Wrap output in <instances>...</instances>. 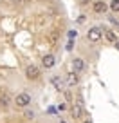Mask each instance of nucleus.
I'll return each mask as SVG.
<instances>
[{
	"mask_svg": "<svg viewBox=\"0 0 119 123\" xmlns=\"http://www.w3.org/2000/svg\"><path fill=\"white\" fill-rule=\"evenodd\" d=\"M15 103H16V107H27V105L31 103V96L27 94V92H20V94H16V98H15Z\"/></svg>",
	"mask_w": 119,
	"mask_h": 123,
	"instance_id": "nucleus-1",
	"label": "nucleus"
},
{
	"mask_svg": "<svg viewBox=\"0 0 119 123\" xmlns=\"http://www.w3.org/2000/svg\"><path fill=\"white\" fill-rule=\"evenodd\" d=\"M101 36H103V31L99 29V27H90L87 33V38L90 40V42H99Z\"/></svg>",
	"mask_w": 119,
	"mask_h": 123,
	"instance_id": "nucleus-2",
	"label": "nucleus"
},
{
	"mask_svg": "<svg viewBox=\"0 0 119 123\" xmlns=\"http://www.w3.org/2000/svg\"><path fill=\"white\" fill-rule=\"evenodd\" d=\"M25 78H27V80H38V78H40V69L36 65H27Z\"/></svg>",
	"mask_w": 119,
	"mask_h": 123,
	"instance_id": "nucleus-3",
	"label": "nucleus"
},
{
	"mask_svg": "<svg viewBox=\"0 0 119 123\" xmlns=\"http://www.w3.org/2000/svg\"><path fill=\"white\" fill-rule=\"evenodd\" d=\"M54 63H56V58H54L52 54H45V56L42 58V65L45 67V69H51V67H54Z\"/></svg>",
	"mask_w": 119,
	"mask_h": 123,
	"instance_id": "nucleus-4",
	"label": "nucleus"
},
{
	"mask_svg": "<svg viewBox=\"0 0 119 123\" xmlns=\"http://www.w3.org/2000/svg\"><path fill=\"white\" fill-rule=\"evenodd\" d=\"M92 9H94V13H105L108 9V6L103 0H96V2H92Z\"/></svg>",
	"mask_w": 119,
	"mask_h": 123,
	"instance_id": "nucleus-5",
	"label": "nucleus"
},
{
	"mask_svg": "<svg viewBox=\"0 0 119 123\" xmlns=\"http://www.w3.org/2000/svg\"><path fill=\"white\" fill-rule=\"evenodd\" d=\"M72 69H74V73H81V71L85 69V60L83 58H74L72 60Z\"/></svg>",
	"mask_w": 119,
	"mask_h": 123,
	"instance_id": "nucleus-6",
	"label": "nucleus"
},
{
	"mask_svg": "<svg viewBox=\"0 0 119 123\" xmlns=\"http://www.w3.org/2000/svg\"><path fill=\"white\" fill-rule=\"evenodd\" d=\"M81 114H83V105H81V100H78V103L72 107V116L74 118H81Z\"/></svg>",
	"mask_w": 119,
	"mask_h": 123,
	"instance_id": "nucleus-7",
	"label": "nucleus"
},
{
	"mask_svg": "<svg viewBox=\"0 0 119 123\" xmlns=\"http://www.w3.org/2000/svg\"><path fill=\"white\" fill-rule=\"evenodd\" d=\"M78 80H79V78H78V73H69V76H67V83L69 85H76L78 83Z\"/></svg>",
	"mask_w": 119,
	"mask_h": 123,
	"instance_id": "nucleus-8",
	"label": "nucleus"
},
{
	"mask_svg": "<svg viewBox=\"0 0 119 123\" xmlns=\"http://www.w3.org/2000/svg\"><path fill=\"white\" fill-rule=\"evenodd\" d=\"M105 38H107L108 42H112V43H114V42H117V35H115L114 31H110V29H108V31H105Z\"/></svg>",
	"mask_w": 119,
	"mask_h": 123,
	"instance_id": "nucleus-9",
	"label": "nucleus"
},
{
	"mask_svg": "<svg viewBox=\"0 0 119 123\" xmlns=\"http://www.w3.org/2000/svg\"><path fill=\"white\" fill-rule=\"evenodd\" d=\"M0 105H2V107H7L9 105V94L7 92H2V94H0Z\"/></svg>",
	"mask_w": 119,
	"mask_h": 123,
	"instance_id": "nucleus-10",
	"label": "nucleus"
},
{
	"mask_svg": "<svg viewBox=\"0 0 119 123\" xmlns=\"http://www.w3.org/2000/svg\"><path fill=\"white\" fill-rule=\"evenodd\" d=\"M108 7H110V9H112L114 13H119V0H112Z\"/></svg>",
	"mask_w": 119,
	"mask_h": 123,
	"instance_id": "nucleus-11",
	"label": "nucleus"
},
{
	"mask_svg": "<svg viewBox=\"0 0 119 123\" xmlns=\"http://www.w3.org/2000/svg\"><path fill=\"white\" fill-rule=\"evenodd\" d=\"M52 83H54V87L58 89V91H63V83H62V80H58L56 76L52 78Z\"/></svg>",
	"mask_w": 119,
	"mask_h": 123,
	"instance_id": "nucleus-12",
	"label": "nucleus"
},
{
	"mask_svg": "<svg viewBox=\"0 0 119 123\" xmlns=\"http://www.w3.org/2000/svg\"><path fill=\"white\" fill-rule=\"evenodd\" d=\"M76 35H78L76 31H69V40H74V38H76Z\"/></svg>",
	"mask_w": 119,
	"mask_h": 123,
	"instance_id": "nucleus-13",
	"label": "nucleus"
},
{
	"mask_svg": "<svg viewBox=\"0 0 119 123\" xmlns=\"http://www.w3.org/2000/svg\"><path fill=\"white\" fill-rule=\"evenodd\" d=\"M79 4L81 6H88V4H92V0H79Z\"/></svg>",
	"mask_w": 119,
	"mask_h": 123,
	"instance_id": "nucleus-14",
	"label": "nucleus"
},
{
	"mask_svg": "<svg viewBox=\"0 0 119 123\" xmlns=\"http://www.w3.org/2000/svg\"><path fill=\"white\" fill-rule=\"evenodd\" d=\"M72 45H74V42H72V40H69V42H67V51L72 49Z\"/></svg>",
	"mask_w": 119,
	"mask_h": 123,
	"instance_id": "nucleus-15",
	"label": "nucleus"
},
{
	"mask_svg": "<svg viewBox=\"0 0 119 123\" xmlns=\"http://www.w3.org/2000/svg\"><path fill=\"white\" fill-rule=\"evenodd\" d=\"M25 118H29V119H33V118H34V112H25Z\"/></svg>",
	"mask_w": 119,
	"mask_h": 123,
	"instance_id": "nucleus-16",
	"label": "nucleus"
},
{
	"mask_svg": "<svg viewBox=\"0 0 119 123\" xmlns=\"http://www.w3.org/2000/svg\"><path fill=\"white\" fill-rule=\"evenodd\" d=\"M115 47H117V51H119V40H117V42H115Z\"/></svg>",
	"mask_w": 119,
	"mask_h": 123,
	"instance_id": "nucleus-17",
	"label": "nucleus"
},
{
	"mask_svg": "<svg viewBox=\"0 0 119 123\" xmlns=\"http://www.w3.org/2000/svg\"><path fill=\"white\" fill-rule=\"evenodd\" d=\"M83 123H92V121H90V119H85V121Z\"/></svg>",
	"mask_w": 119,
	"mask_h": 123,
	"instance_id": "nucleus-18",
	"label": "nucleus"
}]
</instances>
